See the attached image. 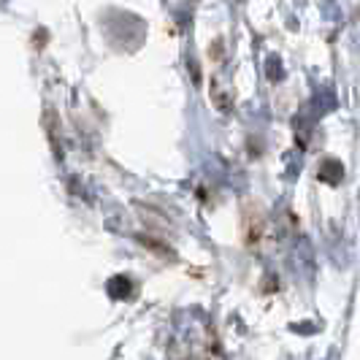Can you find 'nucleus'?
I'll list each match as a JSON object with an SVG mask.
<instances>
[{
	"label": "nucleus",
	"mask_w": 360,
	"mask_h": 360,
	"mask_svg": "<svg viewBox=\"0 0 360 360\" xmlns=\"http://www.w3.org/2000/svg\"><path fill=\"white\" fill-rule=\"evenodd\" d=\"M320 176H323L325 181H330V184H336V181L342 179V162L325 160L323 168H320Z\"/></svg>",
	"instance_id": "2"
},
{
	"label": "nucleus",
	"mask_w": 360,
	"mask_h": 360,
	"mask_svg": "<svg viewBox=\"0 0 360 360\" xmlns=\"http://www.w3.org/2000/svg\"><path fill=\"white\" fill-rule=\"evenodd\" d=\"M260 236H263V217L260 212H247V228H244L247 244H257Z\"/></svg>",
	"instance_id": "1"
}]
</instances>
